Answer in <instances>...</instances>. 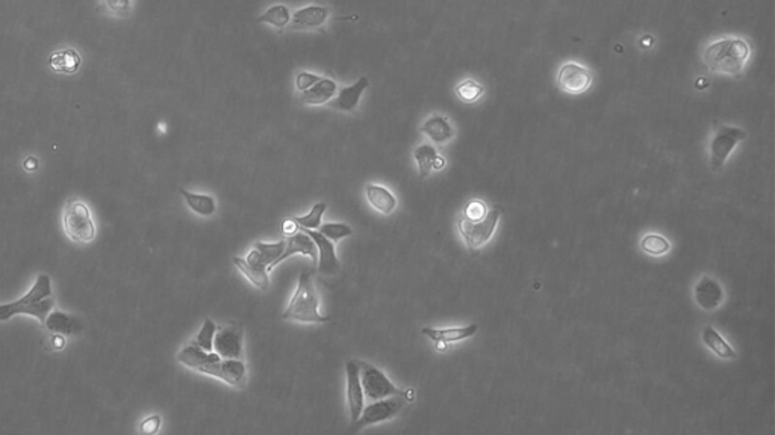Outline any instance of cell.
Listing matches in <instances>:
<instances>
[{
    "mask_svg": "<svg viewBox=\"0 0 775 435\" xmlns=\"http://www.w3.org/2000/svg\"><path fill=\"white\" fill-rule=\"evenodd\" d=\"M178 360L183 366L215 377L235 389H244L247 385V369L241 360H227L217 352H206L193 342L178 354Z\"/></svg>",
    "mask_w": 775,
    "mask_h": 435,
    "instance_id": "1",
    "label": "cell"
},
{
    "mask_svg": "<svg viewBox=\"0 0 775 435\" xmlns=\"http://www.w3.org/2000/svg\"><path fill=\"white\" fill-rule=\"evenodd\" d=\"M500 218V209L494 207L488 210L486 204L481 200H473L465 206L463 212L459 215L458 227L470 251L478 250L491 239Z\"/></svg>",
    "mask_w": 775,
    "mask_h": 435,
    "instance_id": "2",
    "label": "cell"
},
{
    "mask_svg": "<svg viewBox=\"0 0 775 435\" xmlns=\"http://www.w3.org/2000/svg\"><path fill=\"white\" fill-rule=\"evenodd\" d=\"M749 46L742 38H722L710 43L703 52L704 65L718 74L739 76L749 58Z\"/></svg>",
    "mask_w": 775,
    "mask_h": 435,
    "instance_id": "3",
    "label": "cell"
},
{
    "mask_svg": "<svg viewBox=\"0 0 775 435\" xmlns=\"http://www.w3.org/2000/svg\"><path fill=\"white\" fill-rule=\"evenodd\" d=\"M53 305L55 300L52 296V281L51 277L43 273L36 278L28 295H24L16 303L0 305V320H8L14 315L24 313L44 322Z\"/></svg>",
    "mask_w": 775,
    "mask_h": 435,
    "instance_id": "4",
    "label": "cell"
},
{
    "mask_svg": "<svg viewBox=\"0 0 775 435\" xmlns=\"http://www.w3.org/2000/svg\"><path fill=\"white\" fill-rule=\"evenodd\" d=\"M285 250V241L276 243L256 242L253 251L247 258L233 257V263L247 277L257 289L267 290L270 288L268 269L272 266L279 256Z\"/></svg>",
    "mask_w": 775,
    "mask_h": 435,
    "instance_id": "5",
    "label": "cell"
},
{
    "mask_svg": "<svg viewBox=\"0 0 775 435\" xmlns=\"http://www.w3.org/2000/svg\"><path fill=\"white\" fill-rule=\"evenodd\" d=\"M318 296L314 288V278L312 271L304 269L300 273L297 289L292 296V300L287 310L282 315L284 319L297 320V322H315V324H323V322L330 320V316H324L318 312Z\"/></svg>",
    "mask_w": 775,
    "mask_h": 435,
    "instance_id": "6",
    "label": "cell"
},
{
    "mask_svg": "<svg viewBox=\"0 0 775 435\" xmlns=\"http://www.w3.org/2000/svg\"><path fill=\"white\" fill-rule=\"evenodd\" d=\"M63 226L68 238L78 243H88L96 238L90 209L79 200H68L66 204Z\"/></svg>",
    "mask_w": 775,
    "mask_h": 435,
    "instance_id": "7",
    "label": "cell"
},
{
    "mask_svg": "<svg viewBox=\"0 0 775 435\" xmlns=\"http://www.w3.org/2000/svg\"><path fill=\"white\" fill-rule=\"evenodd\" d=\"M406 405H408V401H406V397L403 394H394V396L384 397V399L373 401L368 407H364L359 419L356 420L354 424H351L353 431L358 432L364 429L365 426L376 425V424H380V421L396 417L397 414L403 412V408Z\"/></svg>",
    "mask_w": 775,
    "mask_h": 435,
    "instance_id": "8",
    "label": "cell"
},
{
    "mask_svg": "<svg viewBox=\"0 0 775 435\" xmlns=\"http://www.w3.org/2000/svg\"><path fill=\"white\" fill-rule=\"evenodd\" d=\"M358 365H359V377H361L365 399L373 402V401L384 399V397H388V396L403 394V392L397 387V385L391 382L389 378L379 367L366 362H358Z\"/></svg>",
    "mask_w": 775,
    "mask_h": 435,
    "instance_id": "9",
    "label": "cell"
},
{
    "mask_svg": "<svg viewBox=\"0 0 775 435\" xmlns=\"http://www.w3.org/2000/svg\"><path fill=\"white\" fill-rule=\"evenodd\" d=\"M746 138V132L739 127L732 126H721L713 136L710 144V165L712 169H721L725 164V160L729 159L732 152L737 142H741Z\"/></svg>",
    "mask_w": 775,
    "mask_h": 435,
    "instance_id": "10",
    "label": "cell"
},
{
    "mask_svg": "<svg viewBox=\"0 0 775 435\" xmlns=\"http://www.w3.org/2000/svg\"><path fill=\"white\" fill-rule=\"evenodd\" d=\"M592 85V74L590 71L575 62H567L563 64L558 74V86L567 94L579 95L587 91Z\"/></svg>",
    "mask_w": 775,
    "mask_h": 435,
    "instance_id": "11",
    "label": "cell"
},
{
    "mask_svg": "<svg viewBox=\"0 0 775 435\" xmlns=\"http://www.w3.org/2000/svg\"><path fill=\"white\" fill-rule=\"evenodd\" d=\"M214 351L227 360H241L242 357V327L230 324L217 327L214 337Z\"/></svg>",
    "mask_w": 775,
    "mask_h": 435,
    "instance_id": "12",
    "label": "cell"
},
{
    "mask_svg": "<svg viewBox=\"0 0 775 435\" xmlns=\"http://www.w3.org/2000/svg\"><path fill=\"white\" fill-rule=\"evenodd\" d=\"M306 234L311 236V239L315 242L318 248V271L326 277H335L341 269L339 260L337 258L334 242L329 241L326 236H323L318 230H306L300 229Z\"/></svg>",
    "mask_w": 775,
    "mask_h": 435,
    "instance_id": "13",
    "label": "cell"
},
{
    "mask_svg": "<svg viewBox=\"0 0 775 435\" xmlns=\"http://www.w3.org/2000/svg\"><path fill=\"white\" fill-rule=\"evenodd\" d=\"M346 374H347V401H349V409H350V419L351 424L359 419L364 409V390L359 377V365L356 360H351L346 365Z\"/></svg>",
    "mask_w": 775,
    "mask_h": 435,
    "instance_id": "14",
    "label": "cell"
},
{
    "mask_svg": "<svg viewBox=\"0 0 775 435\" xmlns=\"http://www.w3.org/2000/svg\"><path fill=\"white\" fill-rule=\"evenodd\" d=\"M297 253L304 254V256H309L314 265L318 263V248H317L315 242L311 239V236H309V234H306V233L302 231L300 229H299L297 233H294V234L288 236V238L285 239V250H284V253H282V254L279 256V258L276 260V262H274L272 266H270V269H273L274 266H277L279 263L284 262V260L289 258L291 256L297 254ZM270 269H268V271H270Z\"/></svg>",
    "mask_w": 775,
    "mask_h": 435,
    "instance_id": "15",
    "label": "cell"
},
{
    "mask_svg": "<svg viewBox=\"0 0 775 435\" xmlns=\"http://www.w3.org/2000/svg\"><path fill=\"white\" fill-rule=\"evenodd\" d=\"M724 300V290L717 280L703 277L695 285V301L703 310H715Z\"/></svg>",
    "mask_w": 775,
    "mask_h": 435,
    "instance_id": "16",
    "label": "cell"
},
{
    "mask_svg": "<svg viewBox=\"0 0 775 435\" xmlns=\"http://www.w3.org/2000/svg\"><path fill=\"white\" fill-rule=\"evenodd\" d=\"M368 88V79L366 78H361L358 82L353 83L351 86H347V88H342L335 100L332 102H327L330 108H334L337 110H346V112H350V110H354L356 106H358L361 97L364 94V91Z\"/></svg>",
    "mask_w": 775,
    "mask_h": 435,
    "instance_id": "17",
    "label": "cell"
},
{
    "mask_svg": "<svg viewBox=\"0 0 775 435\" xmlns=\"http://www.w3.org/2000/svg\"><path fill=\"white\" fill-rule=\"evenodd\" d=\"M329 9L326 6H304L292 14V24L297 28H318L326 23Z\"/></svg>",
    "mask_w": 775,
    "mask_h": 435,
    "instance_id": "18",
    "label": "cell"
},
{
    "mask_svg": "<svg viewBox=\"0 0 775 435\" xmlns=\"http://www.w3.org/2000/svg\"><path fill=\"white\" fill-rule=\"evenodd\" d=\"M478 327L477 325H468V327H462V328H446V330H436V328H423V334L426 335V337H428L430 340H433L435 343H451V342H459V340H463V339H468L471 337V335H474L477 332Z\"/></svg>",
    "mask_w": 775,
    "mask_h": 435,
    "instance_id": "19",
    "label": "cell"
},
{
    "mask_svg": "<svg viewBox=\"0 0 775 435\" xmlns=\"http://www.w3.org/2000/svg\"><path fill=\"white\" fill-rule=\"evenodd\" d=\"M338 86L334 80L322 78L317 83H314L309 90L303 91L302 100L306 105H324L330 102V98L335 95Z\"/></svg>",
    "mask_w": 775,
    "mask_h": 435,
    "instance_id": "20",
    "label": "cell"
},
{
    "mask_svg": "<svg viewBox=\"0 0 775 435\" xmlns=\"http://www.w3.org/2000/svg\"><path fill=\"white\" fill-rule=\"evenodd\" d=\"M415 160L418 164V171H420V176L423 179L427 177L432 169H441L446 165V160L436 153L435 147L428 144H423L416 148Z\"/></svg>",
    "mask_w": 775,
    "mask_h": 435,
    "instance_id": "21",
    "label": "cell"
},
{
    "mask_svg": "<svg viewBox=\"0 0 775 435\" xmlns=\"http://www.w3.org/2000/svg\"><path fill=\"white\" fill-rule=\"evenodd\" d=\"M421 132L426 133L430 140L436 144H444L454 136V130L446 117L435 115L430 117L421 127Z\"/></svg>",
    "mask_w": 775,
    "mask_h": 435,
    "instance_id": "22",
    "label": "cell"
},
{
    "mask_svg": "<svg viewBox=\"0 0 775 435\" xmlns=\"http://www.w3.org/2000/svg\"><path fill=\"white\" fill-rule=\"evenodd\" d=\"M366 198H368V201L371 203V206H374V209H377L379 212H382L385 215L392 214L397 207L396 196H394L386 188H384V186L368 184L366 186Z\"/></svg>",
    "mask_w": 775,
    "mask_h": 435,
    "instance_id": "23",
    "label": "cell"
},
{
    "mask_svg": "<svg viewBox=\"0 0 775 435\" xmlns=\"http://www.w3.org/2000/svg\"><path fill=\"white\" fill-rule=\"evenodd\" d=\"M43 324L46 325V328L48 331L56 332V334H64V335L76 334V332H79L82 330L81 324L75 318H71V316H68L67 313H63V312L48 313Z\"/></svg>",
    "mask_w": 775,
    "mask_h": 435,
    "instance_id": "24",
    "label": "cell"
},
{
    "mask_svg": "<svg viewBox=\"0 0 775 435\" xmlns=\"http://www.w3.org/2000/svg\"><path fill=\"white\" fill-rule=\"evenodd\" d=\"M180 194H182L183 198H185V201L190 206V209L193 210V212H195L197 215L212 216L215 214L217 206H215V200L211 195L193 194V192H190L187 189H180Z\"/></svg>",
    "mask_w": 775,
    "mask_h": 435,
    "instance_id": "25",
    "label": "cell"
},
{
    "mask_svg": "<svg viewBox=\"0 0 775 435\" xmlns=\"http://www.w3.org/2000/svg\"><path fill=\"white\" fill-rule=\"evenodd\" d=\"M703 342L710 347L713 352H715L718 357H721L724 360H729V358L736 357V352L733 351V347L722 339V335L715 328L710 327V325H707L703 330Z\"/></svg>",
    "mask_w": 775,
    "mask_h": 435,
    "instance_id": "26",
    "label": "cell"
},
{
    "mask_svg": "<svg viewBox=\"0 0 775 435\" xmlns=\"http://www.w3.org/2000/svg\"><path fill=\"white\" fill-rule=\"evenodd\" d=\"M291 20V12L285 5H274L270 8L264 16L257 19L260 23H268L276 28H285Z\"/></svg>",
    "mask_w": 775,
    "mask_h": 435,
    "instance_id": "27",
    "label": "cell"
},
{
    "mask_svg": "<svg viewBox=\"0 0 775 435\" xmlns=\"http://www.w3.org/2000/svg\"><path fill=\"white\" fill-rule=\"evenodd\" d=\"M327 209V204L326 203H317L312 210L307 215L304 216H299V218H292L294 222L297 224L299 229H306V230H318V227L322 226V218L326 212Z\"/></svg>",
    "mask_w": 775,
    "mask_h": 435,
    "instance_id": "28",
    "label": "cell"
},
{
    "mask_svg": "<svg viewBox=\"0 0 775 435\" xmlns=\"http://www.w3.org/2000/svg\"><path fill=\"white\" fill-rule=\"evenodd\" d=\"M215 331H217L215 322L212 319H209V318L205 319V324H203L202 330L199 331V334L195 335V339L193 340V343L195 346L202 347V350L206 351V352H212Z\"/></svg>",
    "mask_w": 775,
    "mask_h": 435,
    "instance_id": "29",
    "label": "cell"
},
{
    "mask_svg": "<svg viewBox=\"0 0 775 435\" xmlns=\"http://www.w3.org/2000/svg\"><path fill=\"white\" fill-rule=\"evenodd\" d=\"M483 93H485L483 85H481V83L476 82V80H473V79L463 80L462 83H459V85L456 86V94L462 98L463 102H466V103L477 102L478 98L482 97Z\"/></svg>",
    "mask_w": 775,
    "mask_h": 435,
    "instance_id": "30",
    "label": "cell"
},
{
    "mask_svg": "<svg viewBox=\"0 0 775 435\" xmlns=\"http://www.w3.org/2000/svg\"><path fill=\"white\" fill-rule=\"evenodd\" d=\"M642 250L650 256H662L669 251L671 243L659 234H648L642 239Z\"/></svg>",
    "mask_w": 775,
    "mask_h": 435,
    "instance_id": "31",
    "label": "cell"
},
{
    "mask_svg": "<svg viewBox=\"0 0 775 435\" xmlns=\"http://www.w3.org/2000/svg\"><path fill=\"white\" fill-rule=\"evenodd\" d=\"M318 231L323 236H326V238L332 242H337L339 239H344L347 238V236L353 234V230L350 226H347V224H338V222H330V224H324V226H319Z\"/></svg>",
    "mask_w": 775,
    "mask_h": 435,
    "instance_id": "32",
    "label": "cell"
},
{
    "mask_svg": "<svg viewBox=\"0 0 775 435\" xmlns=\"http://www.w3.org/2000/svg\"><path fill=\"white\" fill-rule=\"evenodd\" d=\"M319 79V76H317V74H312V73H307V71H302L299 76H297V80H295V83H297V88L303 93L306 90H309L311 86L314 83H317Z\"/></svg>",
    "mask_w": 775,
    "mask_h": 435,
    "instance_id": "33",
    "label": "cell"
},
{
    "mask_svg": "<svg viewBox=\"0 0 775 435\" xmlns=\"http://www.w3.org/2000/svg\"><path fill=\"white\" fill-rule=\"evenodd\" d=\"M159 425H161V417L152 416V417H149V419L143 421L141 431L145 432V434H155L159 429Z\"/></svg>",
    "mask_w": 775,
    "mask_h": 435,
    "instance_id": "34",
    "label": "cell"
},
{
    "mask_svg": "<svg viewBox=\"0 0 775 435\" xmlns=\"http://www.w3.org/2000/svg\"><path fill=\"white\" fill-rule=\"evenodd\" d=\"M108 6L114 12H125L129 9V0H106Z\"/></svg>",
    "mask_w": 775,
    "mask_h": 435,
    "instance_id": "35",
    "label": "cell"
},
{
    "mask_svg": "<svg viewBox=\"0 0 775 435\" xmlns=\"http://www.w3.org/2000/svg\"><path fill=\"white\" fill-rule=\"evenodd\" d=\"M282 229H284V233H285L287 236H291V234H294V233H297L299 226H297V224H295L294 219L291 218V219H288V221L284 222V226H282Z\"/></svg>",
    "mask_w": 775,
    "mask_h": 435,
    "instance_id": "36",
    "label": "cell"
}]
</instances>
